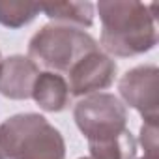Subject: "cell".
<instances>
[{"mask_svg": "<svg viewBox=\"0 0 159 159\" xmlns=\"http://www.w3.org/2000/svg\"><path fill=\"white\" fill-rule=\"evenodd\" d=\"M92 51H98V43L92 36L83 30L60 25L43 26L28 45L32 62H39L56 71H69Z\"/></svg>", "mask_w": 159, "mask_h": 159, "instance_id": "4", "label": "cell"}, {"mask_svg": "<svg viewBox=\"0 0 159 159\" xmlns=\"http://www.w3.org/2000/svg\"><path fill=\"white\" fill-rule=\"evenodd\" d=\"M140 144L144 150V155L140 159H157V125L155 124H142Z\"/></svg>", "mask_w": 159, "mask_h": 159, "instance_id": "11", "label": "cell"}, {"mask_svg": "<svg viewBox=\"0 0 159 159\" xmlns=\"http://www.w3.org/2000/svg\"><path fill=\"white\" fill-rule=\"evenodd\" d=\"M81 159H92V157H81Z\"/></svg>", "mask_w": 159, "mask_h": 159, "instance_id": "13", "label": "cell"}, {"mask_svg": "<svg viewBox=\"0 0 159 159\" xmlns=\"http://www.w3.org/2000/svg\"><path fill=\"white\" fill-rule=\"evenodd\" d=\"M103 32L101 45L114 56H135L150 51L157 43L155 4H142L135 0L99 2Z\"/></svg>", "mask_w": 159, "mask_h": 159, "instance_id": "1", "label": "cell"}, {"mask_svg": "<svg viewBox=\"0 0 159 159\" xmlns=\"http://www.w3.org/2000/svg\"><path fill=\"white\" fill-rule=\"evenodd\" d=\"M124 101L140 112L144 124H155L159 118V69L155 66H139L127 71L120 81Z\"/></svg>", "mask_w": 159, "mask_h": 159, "instance_id": "5", "label": "cell"}, {"mask_svg": "<svg viewBox=\"0 0 159 159\" xmlns=\"http://www.w3.org/2000/svg\"><path fill=\"white\" fill-rule=\"evenodd\" d=\"M38 75V64L26 56L15 54L0 60V94L10 99H28Z\"/></svg>", "mask_w": 159, "mask_h": 159, "instance_id": "7", "label": "cell"}, {"mask_svg": "<svg viewBox=\"0 0 159 159\" xmlns=\"http://www.w3.org/2000/svg\"><path fill=\"white\" fill-rule=\"evenodd\" d=\"M0 159H6V155L2 153V150H0Z\"/></svg>", "mask_w": 159, "mask_h": 159, "instance_id": "12", "label": "cell"}, {"mask_svg": "<svg viewBox=\"0 0 159 159\" xmlns=\"http://www.w3.org/2000/svg\"><path fill=\"white\" fill-rule=\"evenodd\" d=\"M39 11V4L34 2H0V23L10 28H19L30 23Z\"/></svg>", "mask_w": 159, "mask_h": 159, "instance_id": "10", "label": "cell"}, {"mask_svg": "<svg viewBox=\"0 0 159 159\" xmlns=\"http://www.w3.org/2000/svg\"><path fill=\"white\" fill-rule=\"evenodd\" d=\"M73 114L90 148L109 146L129 135L127 111L112 94H94L81 99Z\"/></svg>", "mask_w": 159, "mask_h": 159, "instance_id": "3", "label": "cell"}, {"mask_svg": "<svg viewBox=\"0 0 159 159\" xmlns=\"http://www.w3.org/2000/svg\"><path fill=\"white\" fill-rule=\"evenodd\" d=\"M32 98L43 111L60 112L69 103V86L62 75L45 71V73H39L36 79L32 88Z\"/></svg>", "mask_w": 159, "mask_h": 159, "instance_id": "8", "label": "cell"}, {"mask_svg": "<svg viewBox=\"0 0 159 159\" xmlns=\"http://www.w3.org/2000/svg\"><path fill=\"white\" fill-rule=\"evenodd\" d=\"M116 75V64L111 56L99 49L83 56L69 69V90L75 96H84L98 90H105L112 84Z\"/></svg>", "mask_w": 159, "mask_h": 159, "instance_id": "6", "label": "cell"}, {"mask_svg": "<svg viewBox=\"0 0 159 159\" xmlns=\"http://www.w3.org/2000/svg\"><path fill=\"white\" fill-rule=\"evenodd\" d=\"M0 150L6 159H66L62 133L36 112L4 120L0 125Z\"/></svg>", "mask_w": 159, "mask_h": 159, "instance_id": "2", "label": "cell"}, {"mask_svg": "<svg viewBox=\"0 0 159 159\" xmlns=\"http://www.w3.org/2000/svg\"><path fill=\"white\" fill-rule=\"evenodd\" d=\"M39 11H45L49 19L88 28L94 23V6L90 2H47L39 4Z\"/></svg>", "mask_w": 159, "mask_h": 159, "instance_id": "9", "label": "cell"}]
</instances>
